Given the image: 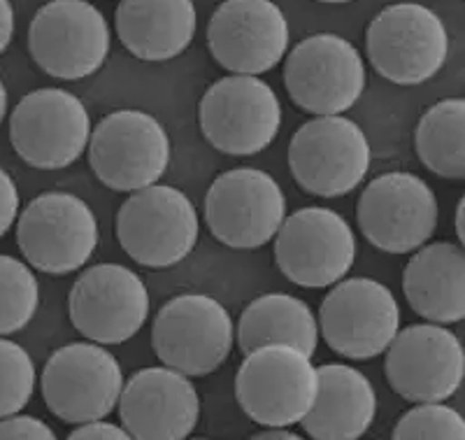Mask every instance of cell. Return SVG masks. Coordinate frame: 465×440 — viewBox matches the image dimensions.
I'll use <instances>...</instances> for the list:
<instances>
[{
  "label": "cell",
  "instance_id": "cell-1",
  "mask_svg": "<svg viewBox=\"0 0 465 440\" xmlns=\"http://www.w3.org/2000/svg\"><path fill=\"white\" fill-rule=\"evenodd\" d=\"M372 68L398 86L433 80L450 56V33L430 7L396 3L380 12L365 31Z\"/></svg>",
  "mask_w": 465,
  "mask_h": 440
},
{
  "label": "cell",
  "instance_id": "cell-2",
  "mask_svg": "<svg viewBox=\"0 0 465 440\" xmlns=\"http://www.w3.org/2000/svg\"><path fill=\"white\" fill-rule=\"evenodd\" d=\"M319 375L310 356L289 345L249 352L235 375V396L252 422L286 429L307 417L317 398Z\"/></svg>",
  "mask_w": 465,
  "mask_h": 440
},
{
  "label": "cell",
  "instance_id": "cell-3",
  "mask_svg": "<svg viewBox=\"0 0 465 440\" xmlns=\"http://www.w3.org/2000/svg\"><path fill=\"white\" fill-rule=\"evenodd\" d=\"M101 228L94 210L68 191L33 198L16 224V245L28 264L47 275H70L94 256Z\"/></svg>",
  "mask_w": 465,
  "mask_h": 440
},
{
  "label": "cell",
  "instance_id": "cell-4",
  "mask_svg": "<svg viewBox=\"0 0 465 440\" xmlns=\"http://www.w3.org/2000/svg\"><path fill=\"white\" fill-rule=\"evenodd\" d=\"M282 119V103L272 86L249 75L217 80L198 105L205 140L231 156H252L268 149L275 143Z\"/></svg>",
  "mask_w": 465,
  "mask_h": 440
},
{
  "label": "cell",
  "instance_id": "cell-5",
  "mask_svg": "<svg viewBox=\"0 0 465 440\" xmlns=\"http://www.w3.org/2000/svg\"><path fill=\"white\" fill-rule=\"evenodd\" d=\"M235 343L231 313L217 298L182 294L165 303L152 326V345L165 368L186 377L210 375L223 366Z\"/></svg>",
  "mask_w": 465,
  "mask_h": 440
},
{
  "label": "cell",
  "instance_id": "cell-6",
  "mask_svg": "<svg viewBox=\"0 0 465 440\" xmlns=\"http://www.w3.org/2000/svg\"><path fill=\"white\" fill-rule=\"evenodd\" d=\"M196 205L177 186L135 191L116 215V238L133 261L147 268L180 264L198 243Z\"/></svg>",
  "mask_w": 465,
  "mask_h": 440
},
{
  "label": "cell",
  "instance_id": "cell-7",
  "mask_svg": "<svg viewBox=\"0 0 465 440\" xmlns=\"http://www.w3.org/2000/svg\"><path fill=\"white\" fill-rule=\"evenodd\" d=\"M173 145L163 124L149 112L116 110L95 124L89 164L95 177L114 191L153 186L170 165Z\"/></svg>",
  "mask_w": 465,
  "mask_h": 440
},
{
  "label": "cell",
  "instance_id": "cell-8",
  "mask_svg": "<svg viewBox=\"0 0 465 440\" xmlns=\"http://www.w3.org/2000/svg\"><path fill=\"white\" fill-rule=\"evenodd\" d=\"M372 149L363 128L349 117H314L289 145L291 175L307 194L347 196L371 170Z\"/></svg>",
  "mask_w": 465,
  "mask_h": 440
},
{
  "label": "cell",
  "instance_id": "cell-9",
  "mask_svg": "<svg viewBox=\"0 0 465 440\" xmlns=\"http://www.w3.org/2000/svg\"><path fill=\"white\" fill-rule=\"evenodd\" d=\"M284 85L301 110L314 117H342L363 95L365 64L349 40L317 33L289 52Z\"/></svg>",
  "mask_w": 465,
  "mask_h": 440
},
{
  "label": "cell",
  "instance_id": "cell-10",
  "mask_svg": "<svg viewBox=\"0 0 465 440\" xmlns=\"http://www.w3.org/2000/svg\"><path fill=\"white\" fill-rule=\"evenodd\" d=\"M28 52L43 73L56 80H84L110 54V26L86 0H52L33 16Z\"/></svg>",
  "mask_w": 465,
  "mask_h": 440
},
{
  "label": "cell",
  "instance_id": "cell-11",
  "mask_svg": "<svg viewBox=\"0 0 465 440\" xmlns=\"http://www.w3.org/2000/svg\"><path fill=\"white\" fill-rule=\"evenodd\" d=\"M122 392V366L98 343H68L45 364V404L65 425L103 422L119 405Z\"/></svg>",
  "mask_w": 465,
  "mask_h": 440
},
{
  "label": "cell",
  "instance_id": "cell-12",
  "mask_svg": "<svg viewBox=\"0 0 465 440\" xmlns=\"http://www.w3.org/2000/svg\"><path fill=\"white\" fill-rule=\"evenodd\" d=\"M361 234L386 255L421 250L438 228V198L429 182L393 170L368 182L356 207Z\"/></svg>",
  "mask_w": 465,
  "mask_h": 440
},
{
  "label": "cell",
  "instance_id": "cell-13",
  "mask_svg": "<svg viewBox=\"0 0 465 440\" xmlns=\"http://www.w3.org/2000/svg\"><path fill=\"white\" fill-rule=\"evenodd\" d=\"M354 228L331 207H301L284 219L275 235V264L298 286H333L356 261Z\"/></svg>",
  "mask_w": 465,
  "mask_h": 440
},
{
  "label": "cell",
  "instance_id": "cell-14",
  "mask_svg": "<svg viewBox=\"0 0 465 440\" xmlns=\"http://www.w3.org/2000/svg\"><path fill=\"white\" fill-rule=\"evenodd\" d=\"M286 219L280 182L259 168H232L217 175L205 196V222L212 235L232 250H256Z\"/></svg>",
  "mask_w": 465,
  "mask_h": 440
},
{
  "label": "cell",
  "instance_id": "cell-15",
  "mask_svg": "<svg viewBox=\"0 0 465 440\" xmlns=\"http://www.w3.org/2000/svg\"><path fill=\"white\" fill-rule=\"evenodd\" d=\"M10 140L31 168H68L89 147L91 117L70 91L37 89L24 95L12 112Z\"/></svg>",
  "mask_w": 465,
  "mask_h": 440
},
{
  "label": "cell",
  "instance_id": "cell-16",
  "mask_svg": "<svg viewBox=\"0 0 465 440\" xmlns=\"http://www.w3.org/2000/svg\"><path fill=\"white\" fill-rule=\"evenodd\" d=\"M401 331V308L391 289L371 277H349L326 294L319 334L347 359L384 355Z\"/></svg>",
  "mask_w": 465,
  "mask_h": 440
},
{
  "label": "cell",
  "instance_id": "cell-17",
  "mask_svg": "<svg viewBox=\"0 0 465 440\" xmlns=\"http://www.w3.org/2000/svg\"><path fill=\"white\" fill-rule=\"evenodd\" d=\"M70 322L98 345H122L138 335L149 317V289L122 264L91 265L68 296Z\"/></svg>",
  "mask_w": 465,
  "mask_h": 440
},
{
  "label": "cell",
  "instance_id": "cell-18",
  "mask_svg": "<svg viewBox=\"0 0 465 440\" xmlns=\"http://www.w3.org/2000/svg\"><path fill=\"white\" fill-rule=\"evenodd\" d=\"M384 373L410 404H442L463 385L465 352L459 335L440 324H412L386 350Z\"/></svg>",
  "mask_w": 465,
  "mask_h": 440
},
{
  "label": "cell",
  "instance_id": "cell-19",
  "mask_svg": "<svg viewBox=\"0 0 465 440\" xmlns=\"http://www.w3.org/2000/svg\"><path fill=\"white\" fill-rule=\"evenodd\" d=\"M207 47L232 75L259 77L284 59L289 22L270 0H226L212 15Z\"/></svg>",
  "mask_w": 465,
  "mask_h": 440
},
{
  "label": "cell",
  "instance_id": "cell-20",
  "mask_svg": "<svg viewBox=\"0 0 465 440\" xmlns=\"http://www.w3.org/2000/svg\"><path fill=\"white\" fill-rule=\"evenodd\" d=\"M119 417L133 440H186L201 419V398L182 373L143 368L124 382Z\"/></svg>",
  "mask_w": 465,
  "mask_h": 440
},
{
  "label": "cell",
  "instance_id": "cell-21",
  "mask_svg": "<svg viewBox=\"0 0 465 440\" xmlns=\"http://www.w3.org/2000/svg\"><path fill=\"white\" fill-rule=\"evenodd\" d=\"M317 375V398L301 422L302 429L314 440H359L377 417L372 382L347 364H323Z\"/></svg>",
  "mask_w": 465,
  "mask_h": 440
},
{
  "label": "cell",
  "instance_id": "cell-22",
  "mask_svg": "<svg viewBox=\"0 0 465 440\" xmlns=\"http://www.w3.org/2000/svg\"><path fill=\"white\" fill-rule=\"evenodd\" d=\"M116 35L143 61H170L196 35L198 15L191 0H124L116 7Z\"/></svg>",
  "mask_w": 465,
  "mask_h": 440
},
{
  "label": "cell",
  "instance_id": "cell-23",
  "mask_svg": "<svg viewBox=\"0 0 465 440\" xmlns=\"http://www.w3.org/2000/svg\"><path fill=\"white\" fill-rule=\"evenodd\" d=\"M402 292L414 313L429 324H456L465 317V255L460 245H426L402 273Z\"/></svg>",
  "mask_w": 465,
  "mask_h": 440
},
{
  "label": "cell",
  "instance_id": "cell-24",
  "mask_svg": "<svg viewBox=\"0 0 465 440\" xmlns=\"http://www.w3.org/2000/svg\"><path fill=\"white\" fill-rule=\"evenodd\" d=\"M235 338L244 355L265 345H289L312 359L319 345V324L312 308L298 296L263 294L242 310Z\"/></svg>",
  "mask_w": 465,
  "mask_h": 440
},
{
  "label": "cell",
  "instance_id": "cell-25",
  "mask_svg": "<svg viewBox=\"0 0 465 440\" xmlns=\"http://www.w3.org/2000/svg\"><path fill=\"white\" fill-rule=\"evenodd\" d=\"M417 155L421 164L444 180L465 177V101L444 98L421 115L417 124Z\"/></svg>",
  "mask_w": 465,
  "mask_h": 440
},
{
  "label": "cell",
  "instance_id": "cell-26",
  "mask_svg": "<svg viewBox=\"0 0 465 440\" xmlns=\"http://www.w3.org/2000/svg\"><path fill=\"white\" fill-rule=\"evenodd\" d=\"M40 308V285L24 261L0 255V338L26 329Z\"/></svg>",
  "mask_w": 465,
  "mask_h": 440
},
{
  "label": "cell",
  "instance_id": "cell-27",
  "mask_svg": "<svg viewBox=\"0 0 465 440\" xmlns=\"http://www.w3.org/2000/svg\"><path fill=\"white\" fill-rule=\"evenodd\" d=\"M35 389V366L19 343L0 338V419L19 415Z\"/></svg>",
  "mask_w": 465,
  "mask_h": 440
},
{
  "label": "cell",
  "instance_id": "cell-28",
  "mask_svg": "<svg viewBox=\"0 0 465 440\" xmlns=\"http://www.w3.org/2000/svg\"><path fill=\"white\" fill-rule=\"evenodd\" d=\"M393 440H465V422L451 405L421 404L398 419Z\"/></svg>",
  "mask_w": 465,
  "mask_h": 440
},
{
  "label": "cell",
  "instance_id": "cell-29",
  "mask_svg": "<svg viewBox=\"0 0 465 440\" xmlns=\"http://www.w3.org/2000/svg\"><path fill=\"white\" fill-rule=\"evenodd\" d=\"M0 440H58L52 426L33 415H12L0 419Z\"/></svg>",
  "mask_w": 465,
  "mask_h": 440
},
{
  "label": "cell",
  "instance_id": "cell-30",
  "mask_svg": "<svg viewBox=\"0 0 465 440\" xmlns=\"http://www.w3.org/2000/svg\"><path fill=\"white\" fill-rule=\"evenodd\" d=\"M19 217V189L7 170L0 168V238L12 228Z\"/></svg>",
  "mask_w": 465,
  "mask_h": 440
},
{
  "label": "cell",
  "instance_id": "cell-31",
  "mask_svg": "<svg viewBox=\"0 0 465 440\" xmlns=\"http://www.w3.org/2000/svg\"><path fill=\"white\" fill-rule=\"evenodd\" d=\"M65 440H133L124 426L110 425V422H91L73 431Z\"/></svg>",
  "mask_w": 465,
  "mask_h": 440
},
{
  "label": "cell",
  "instance_id": "cell-32",
  "mask_svg": "<svg viewBox=\"0 0 465 440\" xmlns=\"http://www.w3.org/2000/svg\"><path fill=\"white\" fill-rule=\"evenodd\" d=\"M15 35V10L7 0H0V56L7 52Z\"/></svg>",
  "mask_w": 465,
  "mask_h": 440
},
{
  "label": "cell",
  "instance_id": "cell-33",
  "mask_svg": "<svg viewBox=\"0 0 465 440\" xmlns=\"http://www.w3.org/2000/svg\"><path fill=\"white\" fill-rule=\"evenodd\" d=\"M249 440H305L302 435L293 434L289 429H268V431H261V434L252 435Z\"/></svg>",
  "mask_w": 465,
  "mask_h": 440
},
{
  "label": "cell",
  "instance_id": "cell-34",
  "mask_svg": "<svg viewBox=\"0 0 465 440\" xmlns=\"http://www.w3.org/2000/svg\"><path fill=\"white\" fill-rule=\"evenodd\" d=\"M5 115H7V89H5V82L0 80V124H3Z\"/></svg>",
  "mask_w": 465,
  "mask_h": 440
},
{
  "label": "cell",
  "instance_id": "cell-35",
  "mask_svg": "<svg viewBox=\"0 0 465 440\" xmlns=\"http://www.w3.org/2000/svg\"><path fill=\"white\" fill-rule=\"evenodd\" d=\"M456 234H459V240L463 243L465 235H463V201L459 203V207H456Z\"/></svg>",
  "mask_w": 465,
  "mask_h": 440
},
{
  "label": "cell",
  "instance_id": "cell-36",
  "mask_svg": "<svg viewBox=\"0 0 465 440\" xmlns=\"http://www.w3.org/2000/svg\"><path fill=\"white\" fill-rule=\"evenodd\" d=\"M186 440H210V438H186Z\"/></svg>",
  "mask_w": 465,
  "mask_h": 440
}]
</instances>
